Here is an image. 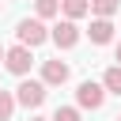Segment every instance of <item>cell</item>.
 Wrapping results in <instances>:
<instances>
[{"mask_svg":"<svg viewBox=\"0 0 121 121\" xmlns=\"http://www.w3.org/2000/svg\"><path fill=\"white\" fill-rule=\"evenodd\" d=\"M15 102L26 106V110H38V106L45 102V79H23V83L15 87Z\"/></svg>","mask_w":121,"mask_h":121,"instance_id":"6da1fadb","label":"cell"},{"mask_svg":"<svg viewBox=\"0 0 121 121\" xmlns=\"http://www.w3.org/2000/svg\"><path fill=\"white\" fill-rule=\"evenodd\" d=\"M4 64H8V72H15V76H26L30 72V64H34V57H30V45H11V49H4Z\"/></svg>","mask_w":121,"mask_h":121,"instance_id":"7a4b0ae2","label":"cell"},{"mask_svg":"<svg viewBox=\"0 0 121 121\" xmlns=\"http://www.w3.org/2000/svg\"><path fill=\"white\" fill-rule=\"evenodd\" d=\"M76 102H79L83 110H98V106L106 102V87H102V83H95V79H83V83H79V91H76Z\"/></svg>","mask_w":121,"mask_h":121,"instance_id":"3957f363","label":"cell"},{"mask_svg":"<svg viewBox=\"0 0 121 121\" xmlns=\"http://www.w3.org/2000/svg\"><path fill=\"white\" fill-rule=\"evenodd\" d=\"M15 34H19V42H23V45H30V49H34V45H42V42L49 38V30L42 26V19H23V23L15 26Z\"/></svg>","mask_w":121,"mask_h":121,"instance_id":"277c9868","label":"cell"},{"mask_svg":"<svg viewBox=\"0 0 121 121\" xmlns=\"http://www.w3.org/2000/svg\"><path fill=\"white\" fill-rule=\"evenodd\" d=\"M60 49H72L76 42H79V26H76V19H64V23H57L53 26V34H49Z\"/></svg>","mask_w":121,"mask_h":121,"instance_id":"5b68a950","label":"cell"},{"mask_svg":"<svg viewBox=\"0 0 121 121\" xmlns=\"http://www.w3.org/2000/svg\"><path fill=\"white\" fill-rule=\"evenodd\" d=\"M42 79H45V87H60V83H68V64L57 57V60H45L42 64Z\"/></svg>","mask_w":121,"mask_h":121,"instance_id":"8992f818","label":"cell"},{"mask_svg":"<svg viewBox=\"0 0 121 121\" xmlns=\"http://www.w3.org/2000/svg\"><path fill=\"white\" fill-rule=\"evenodd\" d=\"M91 42L95 45H106V42H113V23L110 19H102V15H95V23H91Z\"/></svg>","mask_w":121,"mask_h":121,"instance_id":"52a82bcc","label":"cell"},{"mask_svg":"<svg viewBox=\"0 0 121 121\" xmlns=\"http://www.w3.org/2000/svg\"><path fill=\"white\" fill-rule=\"evenodd\" d=\"M60 8H64L68 19H83V15L91 11V0H60Z\"/></svg>","mask_w":121,"mask_h":121,"instance_id":"ba28073f","label":"cell"},{"mask_svg":"<svg viewBox=\"0 0 121 121\" xmlns=\"http://www.w3.org/2000/svg\"><path fill=\"white\" fill-rule=\"evenodd\" d=\"M102 87H106L110 95H121V64L106 68V76H102Z\"/></svg>","mask_w":121,"mask_h":121,"instance_id":"9c48e42d","label":"cell"},{"mask_svg":"<svg viewBox=\"0 0 121 121\" xmlns=\"http://www.w3.org/2000/svg\"><path fill=\"white\" fill-rule=\"evenodd\" d=\"M34 11H38V19H53L60 11V0H34Z\"/></svg>","mask_w":121,"mask_h":121,"instance_id":"30bf717a","label":"cell"},{"mask_svg":"<svg viewBox=\"0 0 121 121\" xmlns=\"http://www.w3.org/2000/svg\"><path fill=\"white\" fill-rule=\"evenodd\" d=\"M91 11L102 15V19H110V15L117 11V0H91Z\"/></svg>","mask_w":121,"mask_h":121,"instance_id":"8fae6325","label":"cell"},{"mask_svg":"<svg viewBox=\"0 0 121 121\" xmlns=\"http://www.w3.org/2000/svg\"><path fill=\"white\" fill-rule=\"evenodd\" d=\"M11 110H15V95L0 91V121H11Z\"/></svg>","mask_w":121,"mask_h":121,"instance_id":"7c38bea8","label":"cell"},{"mask_svg":"<svg viewBox=\"0 0 121 121\" xmlns=\"http://www.w3.org/2000/svg\"><path fill=\"white\" fill-rule=\"evenodd\" d=\"M49 121H79V110H76V106H57V113H53Z\"/></svg>","mask_w":121,"mask_h":121,"instance_id":"4fadbf2b","label":"cell"},{"mask_svg":"<svg viewBox=\"0 0 121 121\" xmlns=\"http://www.w3.org/2000/svg\"><path fill=\"white\" fill-rule=\"evenodd\" d=\"M113 60H117V64H121V42H117V49H113Z\"/></svg>","mask_w":121,"mask_h":121,"instance_id":"5bb4252c","label":"cell"},{"mask_svg":"<svg viewBox=\"0 0 121 121\" xmlns=\"http://www.w3.org/2000/svg\"><path fill=\"white\" fill-rule=\"evenodd\" d=\"M30 121H45V117H30Z\"/></svg>","mask_w":121,"mask_h":121,"instance_id":"9a60e30c","label":"cell"},{"mask_svg":"<svg viewBox=\"0 0 121 121\" xmlns=\"http://www.w3.org/2000/svg\"><path fill=\"white\" fill-rule=\"evenodd\" d=\"M0 60H4V45H0Z\"/></svg>","mask_w":121,"mask_h":121,"instance_id":"2e32d148","label":"cell"},{"mask_svg":"<svg viewBox=\"0 0 121 121\" xmlns=\"http://www.w3.org/2000/svg\"><path fill=\"white\" fill-rule=\"evenodd\" d=\"M117 121H121V113H117Z\"/></svg>","mask_w":121,"mask_h":121,"instance_id":"e0dca14e","label":"cell"}]
</instances>
